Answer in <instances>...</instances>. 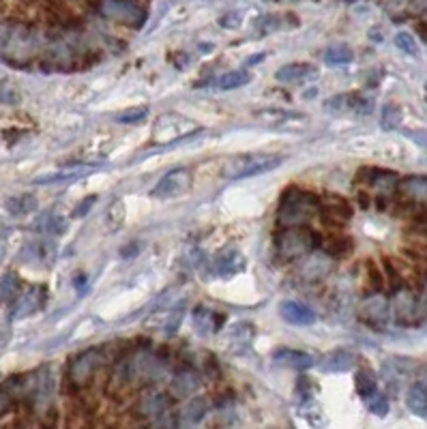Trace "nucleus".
I'll return each mask as SVG.
<instances>
[{
    "mask_svg": "<svg viewBox=\"0 0 427 429\" xmlns=\"http://www.w3.org/2000/svg\"><path fill=\"white\" fill-rule=\"evenodd\" d=\"M320 211V195L290 187L281 193L277 221L284 228H295V225H307V221Z\"/></svg>",
    "mask_w": 427,
    "mask_h": 429,
    "instance_id": "obj_1",
    "label": "nucleus"
},
{
    "mask_svg": "<svg viewBox=\"0 0 427 429\" xmlns=\"http://www.w3.org/2000/svg\"><path fill=\"white\" fill-rule=\"evenodd\" d=\"M105 365V350L103 348H86L80 354H76L64 369V382L71 391H80L88 387L99 374V369Z\"/></svg>",
    "mask_w": 427,
    "mask_h": 429,
    "instance_id": "obj_2",
    "label": "nucleus"
},
{
    "mask_svg": "<svg viewBox=\"0 0 427 429\" xmlns=\"http://www.w3.org/2000/svg\"><path fill=\"white\" fill-rule=\"evenodd\" d=\"M277 254L286 262H295L299 258L309 256L320 245L318 232H313L307 225H295V228H284L275 240Z\"/></svg>",
    "mask_w": 427,
    "mask_h": 429,
    "instance_id": "obj_3",
    "label": "nucleus"
},
{
    "mask_svg": "<svg viewBox=\"0 0 427 429\" xmlns=\"http://www.w3.org/2000/svg\"><path fill=\"white\" fill-rule=\"evenodd\" d=\"M284 164L281 155H247V157H234L226 166L221 174L226 178H252L266 172H273Z\"/></svg>",
    "mask_w": 427,
    "mask_h": 429,
    "instance_id": "obj_4",
    "label": "nucleus"
},
{
    "mask_svg": "<svg viewBox=\"0 0 427 429\" xmlns=\"http://www.w3.org/2000/svg\"><path fill=\"white\" fill-rule=\"evenodd\" d=\"M99 13L133 28H140L146 21V11L138 3H133V0H101Z\"/></svg>",
    "mask_w": 427,
    "mask_h": 429,
    "instance_id": "obj_5",
    "label": "nucleus"
},
{
    "mask_svg": "<svg viewBox=\"0 0 427 429\" xmlns=\"http://www.w3.org/2000/svg\"><path fill=\"white\" fill-rule=\"evenodd\" d=\"M193 185V176L189 170L185 168H178L168 172L159 183H157L150 191L152 198H159V200H170V198H178L191 189Z\"/></svg>",
    "mask_w": 427,
    "mask_h": 429,
    "instance_id": "obj_6",
    "label": "nucleus"
},
{
    "mask_svg": "<svg viewBox=\"0 0 427 429\" xmlns=\"http://www.w3.org/2000/svg\"><path fill=\"white\" fill-rule=\"evenodd\" d=\"M391 315V305L389 299L382 297L380 292L367 297L361 305H358V318H361L367 326H382Z\"/></svg>",
    "mask_w": 427,
    "mask_h": 429,
    "instance_id": "obj_7",
    "label": "nucleus"
},
{
    "mask_svg": "<svg viewBox=\"0 0 427 429\" xmlns=\"http://www.w3.org/2000/svg\"><path fill=\"white\" fill-rule=\"evenodd\" d=\"M389 305H391V313H393V318H395L397 324L410 326L419 320L421 309H419V301H417V297L412 295V292L397 290L395 299Z\"/></svg>",
    "mask_w": 427,
    "mask_h": 429,
    "instance_id": "obj_8",
    "label": "nucleus"
},
{
    "mask_svg": "<svg viewBox=\"0 0 427 429\" xmlns=\"http://www.w3.org/2000/svg\"><path fill=\"white\" fill-rule=\"evenodd\" d=\"M48 301V290L46 286H33L26 295H21L13 301V311H11V320H21L26 315L37 313L39 309H43Z\"/></svg>",
    "mask_w": 427,
    "mask_h": 429,
    "instance_id": "obj_9",
    "label": "nucleus"
},
{
    "mask_svg": "<svg viewBox=\"0 0 427 429\" xmlns=\"http://www.w3.org/2000/svg\"><path fill=\"white\" fill-rule=\"evenodd\" d=\"M170 410H172V397L162 391H148L138 403V412L144 419H162Z\"/></svg>",
    "mask_w": 427,
    "mask_h": 429,
    "instance_id": "obj_10",
    "label": "nucleus"
},
{
    "mask_svg": "<svg viewBox=\"0 0 427 429\" xmlns=\"http://www.w3.org/2000/svg\"><path fill=\"white\" fill-rule=\"evenodd\" d=\"M273 363L281 365V367H288V369L305 371V369L316 365V360H313V356L309 352L295 350V348H279V350L273 352Z\"/></svg>",
    "mask_w": 427,
    "mask_h": 429,
    "instance_id": "obj_11",
    "label": "nucleus"
},
{
    "mask_svg": "<svg viewBox=\"0 0 427 429\" xmlns=\"http://www.w3.org/2000/svg\"><path fill=\"white\" fill-rule=\"evenodd\" d=\"M279 315L292 326H311L316 322V313L311 307L297 303V301H284L279 305Z\"/></svg>",
    "mask_w": 427,
    "mask_h": 429,
    "instance_id": "obj_12",
    "label": "nucleus"
},
{
    "mask_svg": "<svg viewBox=\"0 0 427 429\" xmlns=\"http://www.w3.org/2000/svg\"><path fill=\"white\" fill-rule=\"evenodd\" d=\"M324 207L326 221H337V219H350L352 217V207L350 202L337 193H326L320 198V209Z\"/></svg>",
    "mask_w": 427,
    "mask_h": 429,
    "instance_id": "obj_13",
    "label": "nucleus"
},
{
    "mask_svg": "<svg viewBox=\"0 0 427 429\" xmlns=\"http://www.w3.org/2000/svg\"><path fill=\"white\" fill-rule=\"evenodd\" d=\"M313 73H316V67L309 64V62H290V64L279 67L277 73H275V80L284 82V84H295V82L311 78Z\"/></svg>",
    "mask_w": 427,
    "mask_h": 429,
    "instance_id": "obj_14",
    "label": "nucleus"
},
{
    "mask_svg": "<svg viewBox=\"0 0 427 429\" xmlns=\"http://www.w3.org/2000/svg\"><path fill=\"white\" fill-rule=\"evenodd\" d=\"M354 363H356V356H354L350 350L340 348V350H333V352H329V354L324 356L322 369H324V371H331V374H344V371L352 369Z\"/></svg>",
    "mask_w": 427,
    "mask_h": 429,
    "instance_id": "obj_15",
    "label": "nucleus"
},
{
    "mask_svg": "<svg viewBox=\"0 0 427 429\" xmlns=\"http://www.w3.org/2000/svg\"><path fill=\"white\" fill-rule=\"evenodd\" d=\"M399 191L419 204H427V176H406L399 183Z\"/></svg>",
    "mask_w": 427,
    "mask_h": 429,
    "instance_id": "obj_16",
    "label": "nucleus"
},
{
    "mask_svg": "<svg viewBox=\"0 0 427 429\" xmlns=\"http://www.w3.org/2000/svg\"><path fill=\"white\" fill-rule=\"evenodd\" d=\"M331 268H333V260L329 256H313L303 264L301 275L307 281H318V279H324L331 273Z\"/></svg>",
    "mask_w": 427,
    "mask_h": 429,
    "instance_id": "obj_17",
    "label": "nucleus"
},
{
    "mask_svg": "<svg viewBox=\"0 0 427 429\" xmlns=\"http://www.w3.org/2000/svg\"><path fill=\"white\" fill-rule=\"evenodd\" d=\"M215 268H217V273L221 277H232V275L241 273V270L245 268V260H243V256L238 252L228 249V252H223V254L217 256Z\"/></svg>",
    "mask_w": 427,
    "mask_h": 429,
    "instance_id": "obj_18",
    "label": "nucleus"
},
{
    "mask_svg": "<svg viewBox=\"0 0 427 429\" xmlns=\"http://www.w3.org/2000/svg\"><path fill=\"white\" fill-rule=\"evenodd\" d=\"M198 387H200V376H198L193 369H183V371H178L176 378H174V382H172L174 395H178V397H187V395H191Z\"/></svg>",
    "mask_w": 427,
    "mask_h": 429,
    "instance_id": "obj_19",
    "label": "nucleus"
},
{
    "mask_svg": "<svg viewBox=\"0 0 427 429\" xmlns=\"http://www.w3.org/2000/svg\"><path fill=\"white\" fill-rule=\"evenodd\" d=\"M354 389L358 393L361 399H372L376 393H378V385H376V376L372 369L367 367H361L354 376Z\"/></svg>",
    "mask_w": 427,
    "mask_h": 429,
    "instance_id": "obj_20",
    "label": "nucleus"
},
{
    "mask_svg": "<svg viewBox=\"0 0 427 429\" xmlns=\"http://www.w3.org/2000/svg\"><path fill=\"white\" fill-rule=\"evenodd\" d=\"M406 405L412 414L425 419L427 417V387L412 385L406 393Z\"/></svg>",
    "mask_w": 427,
    "mask_h": 429,
    "instance_id": "obj_21",
    "label": "nucleus"
},
{
    "mask_svg": "<svg viewBox=\"0 0 427 429\" xmlns=\"http://www.w3.org/2000/svg\"><path fill=\"white\" fill-rule=\"evenodd\" d=\"M39 207V202L35 195L31 193H21V195H15V198H9L7 200V211L15 217H21V215H31L35 213Z\"/></svg>",
    "mask_w": 427,
    "mask_h": 429,
    "instance_id": "obj_22",
    "label": "nucleus"
},
{
    "mask_svg": "<svg viewBox=\"0 0 427 429\" xmlns=\"http://www.w3.org/2000/svg\"><path fill=\"white\" fill-rule=\"evenodd\" d=\"M21 290V279L17 273H5L0 277V303H13L19 297Z\"/></svg>",
    "mask_w": 427,
    "mask_h": 429,
    "instance_id": "obj_23",
    "label": "nucleus"
},
{
    "mask_svg": "<svg viewBox=\"0 0 427 429\" xmlns=\"http://www.w3.org/2000/svg\"><path fill=\"white\" fill-rule=\"evenodd\" d=\"M211 410V403L209 397H193L185 403L183 408V419L189 423H200L202 419L207 417V412Z\"/></svg>",
    "mask_w": 427,
    "mask_h": 429,
    "instance_id": "obj_24",
    "label": "nucleus"
},
{
    "mask_svg": "<svg viewBox=\"0 0 427 429\" xmlns=\"http://www.w3.org/2000/svg\"><path fill=\"white\" fill-rule=\"evenodd\" d=\"M372 176H367L365 180L369 185H374V187H378L382 193H389L391 189H395V185H397V174L395 172H387V170H367Z\"/></svg>",
    "mask_w": 427,
    "mask_h": 429,
    "instance_id": "obj_25",
    "label": "nucleus"
},
{
    "mask_svg": "<svg viewBox=\"0 0 427 429\" xmlns=\"http://www.w3.org/2000/svg\"><path fill=\"white\" fill-rule=\"evenodd\" d=\"M252 82V73L247 71H230V73H223L219 80H217V88L219 90H236V88H243Z\"/></svg>",
    "mask_w": 427,
    "mask_h": 429,
    "instance_id": "obj_26",
    "label": "nucleus"
},
{
    "mask_svg": "<svg viewBox=\"0 0 427 429\" xmlns=\"http://www.w3.org/2000/svg\"><path fill=\"white\" fill-rule=\"evenodd\" d=\"M354 58L352 50L348 48V45L344 43H337V45H331V48L324 52V62L326 64H348L350 60Z\"/></svg>",
    "mask_w": 427,
    "mask_h": 429,
    "instance_id": "obj_27",
    "label": "nucleus"
},
{
    "mask_svg": "<svg viewBox=\"0 0 427 429\" xmlns=\"http://www.w3.org/2000/svg\"><path fill=\"white\" fill-rule=\"evenodd\" d=\"M401 107L395 105V103H387L385 107H382V114H380V125L382 129H387V131H393L401 125Z\"/></svg>",
    "mask_w": 427,
    "mask_h": 429,
    "instance_id": "obj_28",
    "label": "nucleus"
},
{
    "mask_svg": "<svg viewBox=\"0 0 427 429\" xmlns=\"http://www.w3.org/2000/svg\"><path fill=\"white\" fill-rule=\"evenodd\" d=\"M35 421H37V427L39 429H58L60 425V412L58 408L52 403L48 408H43L41 412L35 414Z\"/></svg>",
    "mask_w": 427,
    "mask_h": 429,
    "instance_id": "obj_29",
    "label": "nucleus"
},
{
    "mask_svg": "<svg viewBox=\"0 0 427 429\" xmlns=\"http://www.w3.org/2000/svg\"><path fill=\"white\" fill-rule=\"evenodd\" d=\"M93 168H73L69 172H58V174H50V176H41L37 178L35 183L37 185H52V183H60V180H69V178H78L84 172H91Z\"/></svg>",
    "mask_w": 427,
    "mask_h": 429,
    "instance_id": "obj_30",
    "label": "nucleus"
},
{
    "mask_svg": "<svg viewBox=\"0 0 427 429\" xmlns=\"http://www.w3.org/2000/svg\"><path fill=\"white\" fill-rule=\"evenodd\" d=\"M326 252L331 256H337V258L348 256L352 252V240L348 236H333L326 245Z\"/></svg>",
    "mask_w": 427,
    "mask_h": 429,
    "instance_id": "obj_31",
    "label": "nucleus"
},
{
    "mask_svg": "<svg viewBox=\"0 0 427 429\" xmlns=\"http://www.w3.org/2000/svg\"><path fill=\"white\" fill-rule=\"evenodd\" d=\"M395 45L408 56H419V45L415 41V37L410 33H397L395 35Z\"/></svg>",
    "mask_w": 427,
    "mask_h": 429,
    "instance_id": "obj_32",
    "label": "nucleus"
},
{
    "mask_svg": "<svg viewBox=\"0 0 427 429\" xmlns=\"http://www.w3.org/2000/svg\"><path fill=\"white\" fill-rule=\"evenodd\" d=\"M146 114H148V110L144 105H140V107H131V110L123 112V114L116 116V121L123 125H138L146 119Z\"/></svg>",
    "mask_w": 427,
    "mask_h": 429,
    "instance_id": "obj_33",
    "label": "nucleus"
},
{
    "mask_svg": "<svg viewBox=\"0 0 427 429\" xmlns=\"http://www.w3.org/2000/svg\"><path fill=\"white\" fill-rule=\"evenodd\" d=\"M21 97L17 93V88L5 80H0V105H17Z\"/></svg>",
    "mask_w": 427,
    "mask_h": 429,
    "instance_id": "obj_34",
    "label": "nucleus"
},
{
    "mask_svg": "<svg viewBox=\"0 0 427 429\" xmlns=\"http://www.w3.org/2000/svg\"><path fill=\"white\" fill-rule=\"evenodd\" d=\"M367 408H369V412L376 414V417H387V414H389V399H387L385 395L376 393L372 399H367Z\"/></svg>",
    "mask_w": 427,
    "mask_h": 429,
    "instance_id": "obj_35",
    "label": "nucleus"
},
{
    "mask_svg": "<svg viewBox=\"0 0 427 429\" xmlns=\"http://www.w3.org/2000/svg\"><path fill=\"white\" fill-rule=\"evenodd\" d=\"M97 202H99L97 193H93V195H86L84 200H80V204L76 207V211H73V217H76V219H82V217H86L88 213L93 211V207L97 204Z\"/></svg>",
    "mask_w": 427,
    "mask_h": 429,
    "instance_id": "obj_36",
    "label": "nucleus"
},
{
    "mask_svg": "<svg viewBox=\"0 0 427 429\" xmlns=\"http://www.w3.org/2000/svg\"><path fill=\"white\" fill-rule=\"evenodd\" d=\"M46 228H48L50 234L60 236V234L67 232V228H69V223H67V219H62L60 215H52V217L48 219V223H46Z\"/></svg>",
    "mask_w": 427,
    "mask_h": 429,
    "instance_id": "obj_37",
    "label": "nucleus"
},
{
    "mask_svg": "<svg viewBox=\"0 0 427 429\" xmlns=\"http://www.w3.org/2000/svg\"><path fill=\"white\" fill-rule=\"evenodd\" d=\"M324 107L331 110V112L352 107V95H337V97H331V99L324 103Z\"/></svg>",
    "mask_w": 427,
    "mask_h": 429,
    "instance_id": "obj_38",
    "label": "nucleus"
},
{
    "mask_svg": "<svg viewBox=\"0 0 427 429\" xmlns=\"http://www.w3.org/2000/svg\"><path fill=\"white\" fill-rule=\"evenodd\" d=\"M181 322H183V309H174L172 313H168V320H166L164 331L168 335H174L178 331V326H181Z\"/></svg>",
    "mask_w": 427,
    "mask_h": 429,
    "instance_id": "obj_39",
    "label": "nucleus"
},
{
    "mask_svg": "<svg viewBox=\"0 0 427 429\" xmlns=\"http://www.w3.org/2000/svg\"><path fill=\"white\" fill-rule=\"evenodd\" d=\"M369 275H372V283H374V288L380 290V288H382V279H380V273H378L376 264H369Z\"/></svg>",
    "mask_w": 427,
    "mask_h": 429,
    "instance_id": "obj_40",
    "label": "nucleus"
},
{
    "mask_svg": "<svg viewBox=\"0 0 427 429\" xmlns=\"http://www.w3.org/2000/svg\"><path fill=\"white\" fill-rule=\"evenodd\" d=\"M419 309H421V313H427V286H425L423 295H421V299H419Z\"/></svg>",
    "mask_w": 427,
    "mask_h": 429,
    "instance_id": "obj_41",
    "label": "nucleus"
},
{
    "mask_svg": "<svg viewBox=\"0 0 427 429\" xmlns=\"http://www.w3.org/2000/svg\"><path fill=\"white\" fill-rule=\"evenodd\" d=\"M5 256V245H3V240H0V258Z\"/></svg>",
    "mask_w": 427,
    "mask_h": 429,
    "instance_id": "obj_42",
    "label": "nucleus"
}]
</instances>
